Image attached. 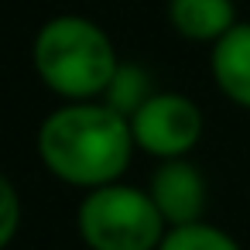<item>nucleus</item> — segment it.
Segmentation results:
<instances>
[{
  "label": "nucleus",
  "instance_id": "f257e3e1",
  "mask_svg": "<svg viewBox=\"0 0 250 250\" xmlns=\"http://www.w3.org/2000/svg\"><path fill=\"white\" fill-rule=\"evenodd\" d=\"M134 130L124 113L110 106L76 103L42 124V161L72 185H106L130 161Z\"/></svg>",
  "mask_w": 250,
  "mask_h": 250
},
{
  "label": "nucleus",
  "instance_id": "f03ea898",
  "mask_svg": "<svg viewBox=\"0 0 250 250\" xmlns=\"http://www.w3.org/2000/svg\"><path fill=\"white\" fill-rule=\"evenodd\" d=\"M38 76L62 96L89 100L106 93L117 76V55L110 38L86 18H55L35 42Z\"/></svg>",
  "mask_w": 250,
  "mask_h": 250
},
{
  "label": "nucleus",
  "instance_id": "7ed1b4c3",
  "mask_svg": "<svg viewBox=\"0 0 250 250\" xmlns=\"http://www.w3.org/2000/svg\"><path fill=\"white\" fill-rule=\"evenodd\" d=\"M161 219L151 195L124 185H100L79 209V226L93 250H151L161 240Z\"/></svg>",
  "mask_w": 250,
  "mask_h": 250
},
{
  "label": "nucleus",
  "instance_id": "20e7f679",
  "mask_svg": "<svg viewBox=\"0 0 250 250\" xmlns=\"http://www.w3.org/2000/svg\"><path fill=\"white\" fill-rule=\"evenodd\" d=\"M130 130L144 151L161 154V158H178L199 141L202 117H199L192 100L175 96V93H161V96H151L130 117Z\"/></svg>",
  "mask_w": 250,
  "mask_h": 250
},
{
  "label": "nucleus",
  "instance_id": "39448f33",
  "mask_svg": "<svg viewBox=\"0 0 250 250\" xmlns=\"http://www.w3.org/2000/svg\"><path fill=\"white\" fill-rule=\"evenodd\" d=\"M202 195H206L202 178L185 161H168L165 168H158V175L151 182V199H154L158 212L175 226H188V223L199 219Z\"/></svg>",
  "mask_w": 250,
  "mask_h": 250
},
{
  "label": "nucleus",
  "instance_id": "423d86ee",
  "mask_svg": "<svg viewBox=\"0 0 250 250\" xmlns=\"http://www.w3.org/2000/svg\"><path fill=\"white\" fill-rule=\"evenodd\" d=\"M212 76L233 103L250 106V24H233L216 42Z\"/></svg>",
  "mask_w": 250,
  "mask_h": 250
},
{
  "label": "nucleus",
  "instance_id": "0eeeda50",
  "mask_svg": "<svg viewBox=\"0 0 250 250\" xmlns=\"http://www.w3.org/2000/svg\"><path fill=\"white\" fill-rule=\"evenodd\" d=\"M171 24L185 38L219 42L233 28V4L229 0H171Z\"/></svg>",
  "mask_w": 250,
  "mask_h": 250
},
{
  "label": "nucleus",
  "instance_id": "6e6552de",
  "mask_svg": "<svg viewBox=\"0 0 250 250\" xmlns=\"http://www.w3.org/2000/svg\"><path fill=\"white\" fill-rule=\"evenodd\" d=\"M106 96H110V110H117V113H137L151 96H147V79H144V72L141 69H117V76H113V83H110V89H106Z\"/></svg>",
  "mask_w": 250,
  "mask_h": 250
},
{
  "label": "nucleus",
  "instance_id": "1a4fd4ad",
  "mask_svg": "<svg viewBox=\"0 0 250 250\" xmlns=\"http://www.w3.org/2000/svg\"><path fill=\"white\" fill-rule=\"evenodd\" d=\"M161 250H240L226 233L202 226V223H188V226H175L165 240Z\"/></svg>",
  "mask_w": 250,
  "mask_h": 250
},
{
  "label": "nucleus",
  "instance_id": "9d476101",
  "mask_svg": "<svg viewBox=\"0 0 250 250\" xmlns=\"http://www.w3.org/2000/svg\"><path fill=\"white\" fill-rule=\"evenodd\" d=\"M18 219H21V202H18V192L14 185L0 175V247H4L14 229H18Z\"/></svg>",
  "mask_w": 250,
  "mask_h": 250
}]
</instances>
